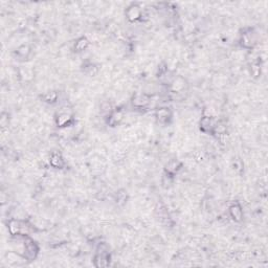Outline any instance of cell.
Returning <instances> with one entry per match:
<instances>
[{
	"label": "cell",
	"instance_id": "cell-1",
	"mask_svg": "<svg viewBox=\"0 0 268 268\" xmlns=\"http://www.w3.org/2000/svg\"><path fill=\"white\" fill-rule=\"evenodd\" d=\"M149 103V98L146 95H137L133 98V104L137 107H142Z\"/></svg>",
	"mask_w": 268,
	"mask_h": 268
},
{
	"label": "cell",
	"instance_id": "cell-3",
	"mask_svg": "<svg viewBox=\"0 0 268 268\" xmlns=\"http://www.w3.org/2000/svg\"><path fill=\"white\" fill-rule=\"evenodd\" d=\"M62 159L59 155H52L51 158H50V163H51L54 167H61L62 165Z\"/></svg>",
	"mask_w": 268,
	"mask_h": 268
},
{
	"label": "cell",
	"instance_id": "cell-2",
	"mask_svg": "<svg viewBox=\"0 0 268 268\" xmlns=\"http://www.w3.org/2000/svg\"><path fill=\"white\" fill-rule=\"evenodd\" d=\"M230 214H232V218L236 220H240L241 216H242V211L238 205H234L230 207Z\"/></svg>",
	"mask_w": 268,
	"mask_h": 268
},
{
	"label": "cell",
	"instance_id": "cell-4",
	"mask_svg": "<svg viewBox=\"0 0 268 268\" xmlns=\"http://www.w3.org/2000/svg\"><path fill=\"white\" fill-rule=\"evenodd\" d=\"M157 116H158V119L160 121H163L167 119V117L169 116V111L167 109H161L157 112Z\"/></svg>",
	"mask_w": 268,
	"mask_h": 268
},
{
	"label": "cell",
	"instance_id": "cell-5",
	"mask_svg": "<svg viewBox=\"0 0 268 268\" xmlns=\"http://www.w3.org/2000/svg\"><path fill=\"white\" fill-rule=\"evenodd\" d=\"M87 44H88L87 40L84 39V38H82V39H80L79 41L77 42V44H75V47H77L79 50H84V48H86Z\"/></svg>",
	"mask_w": 268,
	"mask_h": 268
},
{
	"label": "cell",
	"instance_id": "cell-6",
	"mask_svg": "<svg viewBox=\"0 0 268 268\" xmlns=\"http://www.w3.org/2000/svg\"><path fill=\"white\" fill-rule=\"evenodd\" d=\"M70 118L69 117V115L67 114V113H63V114L60 115V117H59V124H61V125H65V124L68 121V119Z\"/></svg>",
	"mask_w": 268,
	"mask_h": 268
}]
</instances>
